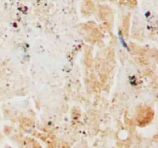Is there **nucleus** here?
I'll list each match as a JSON object with an SVG mask.
<instances>
[]
</instances>
